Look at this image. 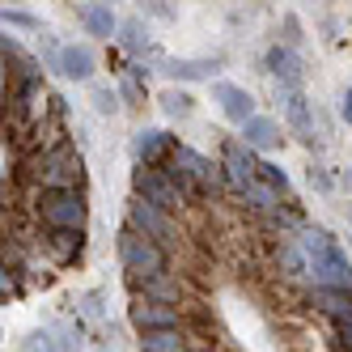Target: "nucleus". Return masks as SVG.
<instances>
[{"label":"nucleus","instance_id":"1","mask_svg":"<svg viewBox=\"0 0 352 352\" xmlns=\"http://www.w3.org/2000/svg\"><path fill=\"white\" fill-rule=\"evenodd\" d=\"M301 250H306V259H310V276L318 285H331V289H348L352 293V263L348 255L331 242V234L318 230V225H310V230H301Z\"/></svg>","mask_w":352,"mask_h":352},{"label":"nucleus","instance_id":"2","mask_svg":"<svg viewBox=\"0 0 352 352\" xmlns=\"http://www.w3.org/2000/svg\"><path fill=\"white\" fill-rule=\"evenodd\" d=\"M170 179L179 183L183 191H217L225 183V166L208 162L204 153H195V148L187 144H174V153H170Z\"/></svg>","mask_w":352,"mask_h":352},{"label":"nucleus","instance_id":"3","mask_svg":"<svg viewBox=\"0 0 352 352\" xmlns=\"http://www.w3.org/2000/svg\"><path fill=\"white\" fill-rule=\"evenodd\" d=\"M119 259H123V267H128L132 280H153V276L166 272V250H162V242L148 238V234H140V230H132V225L119 238Z\"/></svg>","mask_w":352,"mask_h":352},{"label":"nucleus","instance_id":"4","mask_svg":"<svg viewBox=\"0 0 352 352\" xmlns=\"http://www.w3.org/2000/svg\"><path fill=\"white\" fill-rule=\"evenodd\" d=\"M38 217L52 225V230H85L89 208H85V195L77 187H43Z\"/></svg>","mask_w":352,"mask_h":352},{"label":"nucleus","instance_id":"5","mask_svg":"<svg viewBox=\"0 0 352 352\" xmlns=\"http://www.w3.org/2000/svg\"><path fill=\"white\" fill-rule=\"evenodd\" d=\"M132 191L148 204H157L166 212H174L183 204V187L170 179V170H157V166H136L132 170Z\"/></svg>","mask_w":352,"mask_h":352},{"label":"nucleus","instance_id":"6","mask_svg":"<svg viewBox=\"0 0 352 352\" xmlns=\"http://www.w3.org/2000/svg\"><path fill=\"white\" fill-rule=\"evenodd\" d=\"M34 166H38L34 179H38L43 187H77V183H81V157L72 153L68 144L47 148V153H43Z\"/></svg>","mask_w":352,"mask_h":352},{"label":"nucleus","instance_id":"7","mask_svg":"<svg viewBox=\"0 0 352 352\" xmlns=\"http://www.w3.org/2000/svg\"><path fill=\"white\" fill-rule=\"evenodd\" d=\"M128 318L136 331H166V327H179V306L174 301H157V297H136Z\"/></svg>","mask_w":352,"mask_h":352},{"label":"nucleus","instance_id":"8","mask_svg":"<svg viewBox=\"0 0 352 352\" xmlns=\"http://www.w3.org/2000/svg\"><path fill=\"white\" fill-rule=\"evenodd\" d=\"M128 225L132 230H140V234H148V238H157V242H170L174 234V221H170V212L166 208H157V204H148V199H132L128 204Z\"/></svg>","mask_w":352,"mask_h":352},{"label":"nucleus","instance_id":"9","mask_svg":"<svg viewBox=\"0 0 352 352\" xmlns=\"http://www.w3.org/2000/svg\"><path fill=\"white\" fill-rule=\"evenodd\" d=\"M170 153H174V136L166 128H140V132H132V157H136V166H162V162H170Z\"/></svg>","mask_w":352,"mask_h":352},{"label":"nucleus","instance_id":"10","mask_svg":"<svg viewBox=\"0 0 352 352\" xmlns=\"http://www.w3.org/2000/svg\"><path fill=\"white\" fill-rule=\"evenodd\" d=\"M221 166H225V179H230L238 191H242L246 183H255V179H259L255 148H250L246 140H230V144H225V157H221Z\"/></svg>","mask_w":352,"mask_h":352},{"label":"nucleus","instance_id":"11","mask_svg":"<svg viewBox=\"0 0 352 352\" xmlns=\"http://www.w3.org/2000/svg\"><path fill=\"white\" fill-rule=\"evenodd\" d=\"M94 68H98V56L89 52L85 43L60 47V60H56V72H60V77H68V81H89Z\"/></svg>","mask_w":352,"mask_h":352},{"label":"nucleus","instance_id":"12","mask_svg":"<svg viewBox=\"0 0 352 352\" xmlns=\"http://www.w3.org/2000/svg\"><path fill=\"white\" fill-rule=\"evenodd\" d=\"M212 98L221 102V115H225V119H234V123H246V119H255V98H250L242 85L217 81V85H212Z\"/></svg>","mask_w":352,"mask_h":352},{"label":"nucleus","instance_id":"13","mask_svg":"<svg viewBox=\"0 0 352 352\" xmlns=\"http://www.w3.org/2000/svg\"><path fill=\"white\" fill-rule=\"evenodd\" d=\"M221 60L217 56H195V60H162V72L170 81H212Z\"/></svg>","mask_w":352,"mask_h":352},{"label":"nucleus","instance_id":"14","mask_svg":"<svg viewBox=\"0 0 352 352\" xmlns=\"http://www.w3.org/2000/svg\"><path fill=\"white\" fill-rule=\"evenodd\" d=\"M267 72H272L276 81H280V89H297L301 77H306V68H301L297 52H289V47H280V43H276L272 52H267Z\"/></svg>","mask_w":352,"mask_h":352},{"label":"nucleus","instance_id":"15","mask_svg":"<svg viewBox=\"0 0 352 352\" xmlns=\"http://www.w3.org/2000/svg\"><path fill=\"white\" fill-rule=\"evenodd\" d=\"M285 119L301 140H314V111H310V98L301 89H285Z\"/></svg>","mask_w":352,"mask_h":352},{"label":"nucleus","instance_id":"16","mask_svg":"<svg viewBox=\"0 0 352 352\" xmlns=\"http://www.w3.org/2000/svg\"><path fill=\"white\" fill-rule=\"evenodd\" d=\"M242 140L255 148V153H267V148H276L285 136H280V123H276V119L255 115V119H246V123H242Z\"/></svg>","mask_w":352,"mask_h":352},{"label":"nucleus","instance_id":"17","mask_svg":"<svg viewBox=\"0 0 352 352\" xmlns=\"http://www.w3.org/2000/svg\"><path fill=\"white\" fill-rule=\"evenodd\" d=\"M81 26L94 38H111L119 30V21H115V13H111L107 0H89V5H81Z\"/></svg>","mask_w":352,"mask_h":352},{"label":"nucleus","instance_id":"18","mask_svg":"<svg viewBox=\"0 0 352 352\" xmlns=\"http://www.w3.org/2000/svg\"><path fill=\"white\" fill-rule=\"evenodd\" d=\"M310 301L322 310V314H331L336 322H344V318H352V293L348 289H331V285H318L314 293H310Z\"/></svg>","mask_w":352,"mask_h":352},{"label":"nucleus","instance_id":"19","mask_svg":"<svg viewBox=\"0 0 352 352\" xmlns=\"http://www.w3.org/2000/svg\"><path fill=\"white\" fill-rule=\"evenodd\" d=\"M85 230H52V234H47V250H52V259L56 263H72V259H77L81 255V238Z\"/></svg>","mask_w":352,"mask_h":352},{"label":"nucleus","instance_id":"20","mask_svg":"<svg viewBox=\"0 0 352 352\" xmlns=\"http://www.w3.org/2000/svg\"><path fill=\"white\" fill-rule=\"evenodd\" d=\"M140 352H187V344L179 336V327H166V331H144Z\"/></svg>","mask_w":352,"mask_h":352},{"label":"nucleus","instance_id":"21","mask_svg":"<svg viewBox=\"0 0 352 352\" xmlns=\"http://www.w3.org/2000/svg\"><path fill=\"white\" fill-rule=\"evenodd\" d=\"M157 107H162L170 119H191V111H195V98H191L187 89H179V85H170V89L157 98Z\"/></svg>","mask_w":352,"mask_h":352},{"label":"nucleus","instance_id":"22","mask_svg":"<svg viewBox=\"0 0 352 352\" xmlns=\"http://www.w3.org/2000/svg\"><path fill=\"white\" fill-rule=\"evenodd\" d=\"M89 102H94V111H98V115L115 119V115H119V107H123V94H119V89H111V85H94Z\"/></svg>","mask_w":352,"mask_h":352},{"label":"nucleus","instance_id":"23","mask_svg":"<svg viewBox=\"0 0 352 352\" xmlns=\"http://www.w3.org/2000/svg\"><path fill=\"white\" fill-rule=\"evenodd\" d=\"M119 34H123V47H128V52H148V26L140 17H128L119 26Z\"/></svg>","mask_w":352,"mask_h":352},{"label":"nucleus","instance_id":"24","mask_svg":"<svg viewBox=\"0 0 352 352\" xmlns=\"http://www.w3.org/2000/svg\"><path fill=\"white\" fill-rule=\"evenodd\" d=\"M119 94H123V102L136 107L144 102V85H140V68H123V77H119Z\"/></svg>","mask_w":352,"mask_h":352},{"label":"nucleus","instance_id":"25","mask_svg":"<svg viewBox=\"0 0 352 352\" xmlns=\"http://www.w3.org/2000/svg\"><path fill=\"white\" fill-rule=\"evenodd\" d=\"M140 285H144V297L174 301V306H179V285H174V280H166V272H162V276H153V280H140Z\"/></svg>","mask_w":352,"mask_h":352},{"label":"nucleus","instance_id":"26","mask_svg":"<svg viewBox=\"0 0 352 352\" xmlns=\"http://www.w3.org/2000/svg\"><path fill=\"white\" fill-rule=\"evenodd\" d=\"M259 179H263L267 187H276L280 195H289V174L276 166V162H259Z\"/></svg>","mask_w":352,"mask_h":352},{"label":"nucleus","instance_id":"27","mask_svg":"<svg viewBox=\"0 0 352 352\" xmlns=\"http://www.w3.org/2000/svg\"><path fill=\"white\" fill-rule=\"evenodd\" d=\"M5 26H30V30H38L43 21L30 17V13H21V9H5Z\"/></svg>","mask_w":352,"mask_h":352},{"label":"nucleus","instance_id":"28","mask_svg":"<svg viewBox=\"0 0 352 352\" xmlns=\"http://www.w3.org/2000/svg\"><path fill=\"white\" fill-rule=\"evenodd\" d=\"M140 5L153 13V17H162V21H174V9L166 5V0H140Z\"/></svg>","mask_w":352,"mask_h":352},{"label":"nucleus","instance_id":"29","mask_svg":"<svg viewBox=\"0 0 352 352\" xmlns=\"http://www.w3.org/2000/svg\"><path fill=\"white\" fill-rule=\"evenodd\" d=\"M26 352H56V348H52V340H47V331H38V336L26 340Z\"/></svg>","mask_w":352,"mask_h":352},{"label":"nucleus","instance_id":"30","mask_svg":"<svg viewBox=\"0 0 352 352\" xmlns=\"http://www.w3.org/2000/svg\"><path fill=\"white\" fill-rule=\"evenodd\" d=\"M98 301H102V293H85V314H89V318L102 314V306H98Z\"/></svg>","mask_w":352,"mask_h":352},{"label":"nucleus","instance_id":"31","mask_svg":"<svg viewBox=\"0 0 352 352\" xmlns=\"http://www.w3.org/2000/svg\"><path fill=\"white\" fill-rule=\"evenodd\" d=\"M336 331H340V340H344V348L352 352V318H344V322H336Z\"/></svg>","mask_w":352,"mask_h":352},{"label":"nucleus","instance_id":"32","mask_svg":"<svg viewBox=\"0 0 352 352\" xmlns=\"http://www.w3.org/2000/svg\"><path fill=\"white\" fill-rule=\"evenodd\" d=\"M340 115H344V123H352V89H344V98H340Z\"/></svg>","mask_w":352,"mask_h":352},{"label":"nucleus","instance_id":"33","mask_svg":"<svg viewBox=\"0 0 352 352\" xmlns=\"http://www.w3.org/2000/svg\"><path fill=\"white\" fill-rule=\"evenodd\" d=\"M348 225H352V204H348Z\"/></svg>","mask_w":352,"mask_h":352},{"label":"nucleus","instance_id":"34","mask_svg":"<svg viewBox=\"0 0 352 352\" xmlns=\"http://www.w3.org/2000/svg\"><path fill=\"white\" fill-rule=\"evenodd\" d=\"M348 183H352V166H348Z\"/></svg>","mask_w":352,"mask_h":352},{"label":"nucleus","instance_id":"35","mask_svg":"<svg viewBox=\"0 0 352 352\" xmlns=\"http://www.w3.org/2000/svg\"><path fill=\"white\" fill-rule=\"evenodd\" d=\"M107 5H115V0H107Z\"/></svg>","mask_w":352,"mask_h":352}]
</instances>
